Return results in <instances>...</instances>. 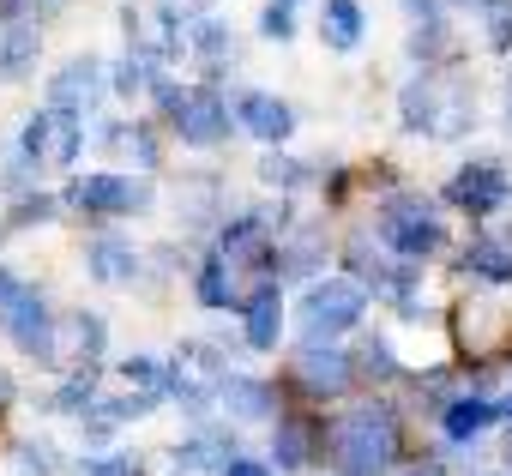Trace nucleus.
I'll list each match as a JSON object with an SVG mask.
<instances>
[{
  "label": "nucleus",
  "instance_id": "f257e3e1",
  "mask_svg": "<svg viewBox=\"0 0 512 476\" xmlns=\"http://www.w3.org/2000/svg\"><path fill=\"white\" fill-rule=\"evenodd\" d=\"M326 452H332V464L344 476H380L398 458V422H392V410L386 404H362V410L338 416L332 434H326Z\"/></svg>",
  "mask_w": 512,
  "mask_h": 476
},
{
  "label": "nucleus",
  "instance_id": "f03ea898",
  "mask_svg": "<svg viewBox=\"0 0 512 476\" xmlns=\"http://www.w3.org/2000/svg\"><path fill=\"white\" fill-rule=\"evenodd\" d=\"M398 115L410 133H434V139H458L470 121H476V97L464 79H446V73H422L404 85L398 97Z\"/></svg>",
  "mask_w": 512,
  "mask_h": 476
},
{
  "label": "nucleus",
  "instance_id": "7ed1b4c3",
  "mask_svg": "<svg viewBox=\"0 0 512 476\" xmlns=\"http://www.w3.org/2000/svg\"><path fill=\"white\" fill-rule=\"evenodd\" d=\"M380 242L398 254V260H422L446 242V223L434 217V199L428 193H392L380 205Z\"/></svg>",
  "mask_w": 512,
  "mask_h": 476
},
{
  "label": "nucleus",
  "instance_id": "20e7f679",
  "mask_svg": "<svg viewBox=\"0 0 512 476\" xmlns=\"http://www.w3.org/2000/svg\"><path fill=\"white\" fill-rule=\"evenodd\" d=\"M0 326H7V338L25 356L49 362V350H55V314L43 308V290L37 284H19L7 266H0Z\"/></svg>",
  "mask_w": 512,
  "mask_h": 476
},
{
  "label": "nucleus",
  "instance_id": "39448f33",
  "mask_svg": "<svg viewBox=\"0 0 512 476\" xmlns=\"http://www.w3.org/2000/svg\"><path fill=\"white\" fill-rule=\"evenodd\" d=\"M157 109L181 133V145H217V139H229V109H223V97L211 85H193V91L157 85Z\"/></svg>",
  "mask_w": 512,
  "mask_h": 476
},
{
  "label": "nucleus",
  "instance_id": "423d86ee",
  "mask_svg": "<svg viewBox=\"0 0 512 476\" xmlns=\"http://www.w3.org/2000/svg\"><path fill=\"white\" fill-rule=\"evenodd\" d=\"M362 314H368V290L356 278H326V284H308V296H302V332H308V344H332Z\"/></svg>",
  "mask_w": 512,
  "mask_h": 476
},
{
  "label": "nucleus",
  "instance_id": "0eeeda50",
  "mask_svg": "<svg viewBox=\"0 0 512 476\" xmlns=\"http://www.w3.org/2000/svg\"><path fill=\"white\" fill-rule=\"evenodd\" d=\"M223 386H229L223 356H217L205 338H187V344L175 350V362H169V398H181L187 410H205L211 398H223Z\"/></svg>",
  "mask_w": 512,
  "mask_h": 476
},
{
  "label": "nucleus",
  "instance_id": "6e6552de",
  "mask_svg": "<svg viewBox=\"0 0 512 476\" xmlns=\"http://www.w3.org/2000/svg\"><path fill=\"white\" fill-rule=\"evenodd\" d=\"M85 145V115H67V109H43L25 121V157L37 169H73Z\"/></svg>",
  "mask_w": 512,
  "mask_h": 476
},
{
  "label": "nucleus",
  "instance_id": "1a4fd4ad",
  "mask_svg": "<svg viewBox=\"0 0 512 476\" xmlns=\"http://www.w3.org/2000/svg\"><path fill=\"white\" fill-rule=\"evenodd\" d=\"M121 25H127V55H139L145 67H163L181 55V25L169 7L157 0H139V7H121Z\"/></svg>",
  "mask_w": 512,
  "mask_h": 476
},
{
  "label": "nucleus",
  "instance_id": "9d476101",
  "mask_svg": "<svg viewBox=\"0 0 512 476\" xmlns=\"http://www.w3.org/2000/svg\"><path fill=\"white\" fill-rule=\"evenodd\" d=\"M67 205H73V211H85V217H121V211L145 205V187H139V181H127V175L97 169V175H79V181L67 187Z\"/></svg>",
  "mask_w": 512,
  "mask_h": 476
},
{
  "label": "nucleus",
  "instance_id": "9b49d317",
  "mask_svg": "<svg viewBox=\"0 0 512 476\" xmlns=\"http://www.w3.org/2000/svg\"><path fill=\"white\" fill-rule=\"evenodd\" d=\"M97 356H103V320L97 314H61L55 320V350H49V362L55 368H73V374H91L97 368Z\"/></svg>",
  "mask_w": 512,
  "mask_h": 476
},
{
  "label": "nucleus",
  "instance_id": "f8f14e48",
  "mask_svg": "<svg viewBox=\"0 0 512 476\" xmlns=\"http://www.w3.org/2000/svg\"><path fill=\"white\" fill-rule=\"evenodd\" d=\"M506 193H512V181H506V169H500V163H464V169L446 181V199H452L458 211H470V217L500 211V205H506Z\"/></svg>",
  "mask_w": 512,
  "mask_h": 476
},
{
  "label": "nucleus",
  "instance_id": "ddd939ff",
  "mask_svg": "<svg viewBox=\"0 0 512 476\" xmlns=\"http://www.w3.org/2000/svg\"><path fill=\"white\" fill-rule=\"evenodd\" d=\"M217 254H223L229 266H266V260L278 254V248H272V223H266V211H241V217H229Z\"/></svg>",
  "mask_w": 512,
  "mask_h": 476
},
{
  "label": "nucleus",
  "instance_id": "4468645a",
  "mask_svg": "<svg viewBox=\"0 0 512 476\" xmlns=\"http://www.w3.org/2000/svg\"><path fill=\"white\" fill-rule=\"evenodd\" d=\"M37 55H43V31L37 19H0V79L19 85L37 73Z\"/></svg>",
  "mask_w": 512,
  "mask_h": 476
},
{
  "label": "nucleus",
  "instance_id": "2eb2a0df",
  "mask_svg": "<svg viewBox=\"0 0 512 476\" xmlns=\"http://www.w3.org/2000/svg\"><path fill=\"white\" fill-rule=\"evenodd\" d=\"M235 121H241L253 139L278 145V139H290V127H296V109H290L284 97H272V91H247V97L235 103Z\"/></svg>",
  "mask_w": 512,
  "mask_h": 476
},
{
  "label": "nucleus",
  "instance_id": "dca6fc26",
  "mask_svg": "<svg viewBox=\"0 0 512 476\" xmlns=\"http://www.w3.org/2000/svg\"><path fill=\"white\" fill-rule=\"evenodd\" d=\"M103 91V67L97 61H67V73L49 79V109H67V115H85Z\"/></svg>",
  "mask_w": 512,
  "mask_h": 476
},
{
  "label": "nucleus",
  "instance_id": "f3484780",
  "mask_svg": "<svg viewBox=\"0 0 512 476\" xmlns=\"http://www.w3.org/2000/svg\"><path fill=\"white\" fill-rule=\"evenodd\" d=\"M296 368H302L308 392H320V398H332V392H344L356 380V368H350V356L338 344H302V362Z\"/></svg>",
  "mask_w": 512,
  "mask_h": 476
},
{
  "label": "nucleus",
  "instance_id": "a211bd4d",
  "mask_svg": "<svg viewBox=\"0 0 512 476\" xmlns=\"http://www.w3.org/2000/svg\"><path fill=\"white\" fill-rule=\"evenodd\" d=\"M241 314H247V344H253V350H278V332H284L278 284H260V290L241 302Z\"/></svg>",
  "mask_w": 512,
  "mask_h": 476
},
{
  "label": "nucleus",
  "instance_id": "6ab92c4d",
  "mask_svg": "<svg viewBox=\"0 0 512 476\" xmlns=\"http://www.w3.org/2000/svg\"><path fill=\"white\" fill-rule=\"evenodd\" d=\"M85 266H91L97 284H133L139 254H133V242H121V235H97V242L85 248Z\"/></svg>",
  "mask_w": 512,
  "mask_h": 476
},
{
  "label": "nucleus",
  "instance_id": "aec40b11",
  "mask_svg": "<svg viewBox=\"0 0 512 476\" xmlns=\"http://www.w3.org/2000/svg\"><path fill=\"white\" fill-rule=\"evenodd\" d=\"M175 464H181V470H217V476H223V470L235 464V440L217 434V428H205V434H193L187 446H175Z\"/></svg>",
  "mask_w": 512,
  "mask_h": 476
},
{
  "label": "nucleus",
  "instance_id": "412c9836",
  "mask_svg": "<svg viewBox=\"0 0 512 476\" xmlns=\"http://www.w3.org/2000/svg\"><path fill=\"white\" fill-rule=\"evenodd\" d=\"M320 260H326V235H320V229H296L290 242H278V254H272V266H278L284 278H308Z\"/></svg>",
  "mask_w": 512,
  "mask_h": 476
},
{
  "label": "nucleus",
  "instance_id": "4be33fe9",
  "mask_svg": "<svg viewBox=\"0 0 512 476\" xmlns=\"http://www.w3.org/2000/svg\"><path fill=\"white\" fill-rule=\"evenodd\" d=\"M494 416H500V410H494V404H488L482 392H470V398H452L440 422H446V434H452V440H476V434H482V428H488Z\"/></svg>",
  "mask_w": 512,
  "mask_h": 476
},
{
  "label": "nucleus",
  "instance_id": "5701e85b",
  "mask_svg": "<svg viewBox=\"0 0 512 476\" xmlns=\"http://www.w3.org/2000/svg\"><path fill=\"white\" fill-rule=\"evenodd\" d=\"M320 37H326L332 49H356V43H362V7H356V0H326Z\"/></svg>",
  "mask_w": 512,
  "mask_h": 476
},
{
  "label": "nucleus",
  "instance_id": "b1692460",
  "mask_svg": "<svg viewBox=\"0 0 512 476\" xmlns=\"http://www.w3.org/2000/svg\"><path fill=\"white\" fill-rule=\"evenodd\" d=\"M308 452H314V428H308L302 416H284V422H278V440H272L278 470H302V464H308Z\"/></svg>",
  "mask_w": 512,
  "mask_h": 476
},
{
  "label": "nucleus",
  "instance_id": "393cba45",
  "mask_svg": "<svg viewBox=\"0 0 512 476\" xmlns=\"http://www.w3.org/2000/svg\"><path fill=\"white\" fill-rule=\"evenodd\" d=\"M404 13L416 19V31H410V49H416V55H440V49H446V25H440V0H404Z\"/></svg>",
  "mask_w": 512,
  "mask_h": 476
},
{
  "label": "nucleus",
  "instance_id": "a878e982",
  "mask_svg": "<svg viewBox=\"0 0 512 476\" xmlns=\"http://www.w3.org/2000/svg\"><path fill=\"white\" fill-rule=\"evenodd\" d=\"M464 272L482 278V284H506V278H512V248H500V242H470V248H464Z\"/></svg>",
  "mask_w": 512,
  "mask_h": 476
},
{
  "label": "nucleus",
  "instance_id": "bb28decb",
  "mask_svg": "<svg viewBox=\"0 0 512 476\" xmlns=\"http://www.w3.org/2000/svg\"><path fill=\"white\" fill-rule=\"evenodd\" d=\"M223 404L235 410V416H272V386H260V380H241V374H229V386H223Z\"/></svg>",
  "mask_w": 512,
  "mask_h": 476
},
{
  "label": "nucleus",
  "instance_id": "cd10ccee",
  "mask_svg": "<svg viewBox=\"0 0 512 476\" xmlns=\"http://www.w3.org/2000/svg\"><path fill=\"white\" fill-rule=\"evenodd\" d=\"M229 296H235V266H229L223 254H211V260L199 266V302H205V308H229Z\"/></svg>",
  "mask_w": 512,
  "mask_h": 476
},
{
  "label": "nucleus",
  "instance_id": "c85d7f7f",
  "mask_svg": "<svg viewBox=\"0 0 512 476\" xmlns=\"http://www.w3.org/2000/svg\"><path fill=\"white\" fill-rule=\"evenodd\" d=\"M494 332H500V308H482V302L458 308V338H464L470 350H482V344H488Z\"/></svg>",
  "mask_w": 512,
  "mask_h": 476
},
{
  "label": "nucleus",
  "instance_id": "c756f323",
  "mask_svg": "<svg viewBox=\"0 0 512 476\" xmlns=\"http://www.w3.org/2000/svg\"><path fill=\"white\" fill-rule=\"evenodd\" d=\"M61 416H91L97 410V374H67V386L55 392Z\"/></svg>",
  "mask_w": 512,
  "mask_h": 476
},
{
  "label": "nucleus",
  "instance_id": "7c9ffc66",
  "mask_svg": "<svg viewBox=\"0 0 512 476\" xmlns=\"http://www.w3.org/2000/svg\"><path fill=\"white\" fill-rule=\"evenodd\" d=\"M121 374H127V386H139L145 398H163V392H169V368H163L157 356H133V362H121Z\"/></svg>",
  "mask_w": 512,
  "mask_h": 476
},
{
  "label": "nucleus",
  "instance_id": "2f4dec72",
  "mask_svg": "<svg viewBox=\"0 0 512 476\" xmlns=\"http://www.w3.org/2000/svg\"><path fill=\"white\" fill-rule=\"evenodd\" d=\"M193 49L205 55V67H223V61L235 55V43H229V31H223L217 19H199V25H193Z\"/></svg>",
  "mask_w": 512,
  "mask_h": 476
},
{
  "label": "nucleus",
  "instance_id": "473e14b6",
  "mask_svg": "<svg viewBox=\"0 0 512 476\" xmlns=\"http://www.w3.org/2000/svg\"><path fill=\"white\" fill-rule=\"evenodd\" d=\"M482 25H488V49H512V0H482Z\"/></svg>",
  "mask_w": 512,
  "mask_h": 476
},
{
  "label": "nucleus",
  "instance_id": "72a5a7b5",
  "mask_svg": "<svg viewBox=\"0 0 512 476\" xmlns=\"http://www.w3.org/2000/svg\"><path fill=\"white\" fill-rule=\"evenodd\" d=\"M260 181H266V187H302V181H308V163H296V157H278V151H272V157L260 163Z\"/></svg>",
  "mask_w": 512,
  "mask_h": 476
},
{
  "label": "nucleus",
  "instance_id": "f704fd0d",
  "mask_svg": "<svg viewBox=\"0 0 512 476\" xmlns=\"http://www.w3.org/2000/svg\"><path fill=\"white\" fill-rule=\"evenodd\" d=\"M356 368H362L368 380H392V374H398L392 344H386V338H368V344H362V356H356Z\"/></svg>",
  "mask_w": 512,
  "mask_h": 476
},
{
  "label": "nucleus",
  "instance_id": "c9c22d12",
  "mask_svg": "<svg viewBox=\"0 0 512 476\" xmlns=\"http://www.w3.org/2000/svg\"><path fill=\"white\" fill-rule=\"evenodd\" d=\"M260 31H266L272 43H290V37H296V0H272V7L260 13Z\"/></svg>",
  "mask_w": 512,
  "mask_h": 476
},
{
  "label": "nucleus",
  "instance_id": "e433bc0d",
  "mask_svg": "<svg viewBox=\"0 0 512 476\" xmlns=\"http://www.w3.org/2000/svg\"><path fill=\"white\" fill-rule=\"evenodd\" d=\"M109 85H115L121 97H139V91L151 85V67H145L139 55H127V61H115V79H109Z\"/></svg>",
  "mask_w": 512,
  "mask_h": 476
},
{
  "label": "nucleus",
  "instance_id": "4c0bfd02",
  "mask_svg": "<svg viewBox=\"0 0 512 476\" xmlns=\"http://www.w3.org/2000/svg\"><path fill=\"white\" fill-rule=\"evenodd\" d=\"M13 458H19V470H25V476H55V452H49V446H31V440H25Z\"/></svg>",
  "mask_w": 512,
  "mask_h": 476
},
{
  "label": "nucleus",
  "instance_id": "58836bf2",
  "mask_svg": "<svg viewBox=\"0 0 512 476\" xmlns=\"http://www.w3.org/2000/svg\"><path fill=\"white\" fill-rule=\"evenodd\" d=\"M55 217V199L49 193H37V199H19V211H13V223L25 229V223H49Z\"/></svg>",
  "mask_w": 512,
  "mask_h": 476
},
{
  "label": "nucleus",
  "instance_id": "ea45409f",
  "mask_svg": "<svg viewBox=\"0 0 512 476\" xmlns=\"http://www.w3.org/2000/svg\"><path fill=\"white\" fill-rule=\"evenodd\" d=\"M49 7H55V0H0V19H37Z\"/></svg>",
  "mask_w": 512,
  "mask_h": 476
},
{
  "label": "nucleus",
  "instance_id": "a19ab883",
  "mask_svg": "<svg viewBox=\"0 0 512 476\" xmlns=\"http://www.w3.org/2000/svg\"><path fill=\"white\" fill-rule=\"evenodd\" d=\"M85 476H139V464L133 458H91Z\"/></svg>",
  "mask_w": 512,
  "mask_h": 476
},
{
  "label": "nucleus",
  "instance_id": "79ce46f5",
  "mask_svg": "<svg viewBox=\"0 0 512 476\" xmlns=\"http://www.w3.org/2000/svg\"><path fill=\"white\" fill-rule=\"evenodd\" d=\"M223 476H272V470H266V464H253V458H235Z\"/></svg>",
  "mask_w": 512,
  "mask_h": 476
},
{
  "label": "nucleus",
  "instance_id": "37998d69",
  "mask_svg": "<svg viewBox=\"0 0 512 476\" xmlns=\"http://www.w3.org/2000/svg\"><path fill=\"white\" fill-rule=\"evenodd\" d=\"M7 398H13V374L0 368V410H7Z\"/></svg>",
  "mask_w": 512,
  "mask_h": 476
},
{
  "label": "nucleus",
  "instance_id": "c03bdc74",
  "mask_svg": "<svg viewBox=\"0 0 512 476\" xmlns=\"http://www.w3.org/2000/svg\"><path fill=\"white\" fill-rule=\"evenodd\" d=\"M506 127H512V85H506Z\"/></svg>",
  "mask_w": 512,
  "mask_h": 476
},
{
  "label": "nucleus",
  "instance_id": "a18cd8bd",
  "mask_svg": "<svg viewBox=\"0 0 512 476\" xmlns=\"http://www.w3.org/2000/svg\"><path fill=\"white\" fill-rule=\"evenodd\" d=\"M404 476H434V470H404Z\"/></svg>",
  "mask_w": 512,
  "mask_h": 476
},
{
  "label": "nucleus",
  "instance_id": "49530a36",
  "mask_svg": "<svg viewBox=\"0 0 512 476\" xmlns=\"http://www.w3.org/2000/svg\"><path fill=\"white\" fill-rule=\"evenodd\" d=\"M470 7H482V0H470Z\"/></svg>",
  "mask_w": 512,
  "mask_h": 476
},
{
  "label": "nucleus",
  "instance_id": "de8ad7c7",
  "mask_svg": "<svg viewBox=\"0 0 512 476\" xmlns=\"http://www.w3.org/2000/svg\"><path fill=\"white\" fill-rule=\"evenodd\" d=\"M506 410H512V398H506Z\"/></svg>",
  "mask_w": 512,
  "mask_h": 476
}]
</instances>
